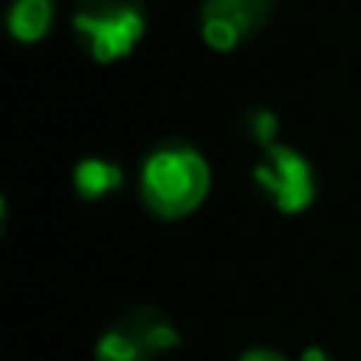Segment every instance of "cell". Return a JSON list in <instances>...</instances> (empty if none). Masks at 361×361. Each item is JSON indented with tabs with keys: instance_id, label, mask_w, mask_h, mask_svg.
Here are the masks:
<instances>
[{
	"instance_id": "cell-7",
	"label": "cell",
	"mask_w": 361,
	"mask_h": 361,
	"mask_svg": "<svg viewBox=\"0 0 361 361\" xmlns=\"http://www.w3.org/2000/svg\"><path fill=\"white\" fill-rule=\"evenodd\" d=\"M121 184H124V171L111 159L89 156L82 162H76L73 169V187L82 200H102L108 193L121 190Z\"/></svg>"
},
{
	"instance_id": "cell-8",
	"label": "cell",
	"mask_w": 361,
	"mask_h": 361,
	"mask_svg": "<svg viewBox=\"0 0 361 361\" xmlns=\"http://www.w3.org/2000/svg\"><path fill=\"white\" fill-rule=\"evenodd\" d=\"M241 133L260 149H269V146H276V137H279V118L269 108H247L241 114Z\"/></svg>"
},
{
	"instance_id": "cell-10",
	"label": "cell",
	"mask_w": 361,
	"mask_h": 361,
	"mask_svg": "<svg viewBox=\"0 0 361 361\" xmlns=\"http://www.w3.org/2000/svg\"><path fill=\"white\" fill-rule=\"evenodd\" d=\"M301 361H330V352L320 349V345H307V349L301 352Z\"/></svg>"
},
{
	"instance_id": "cell-2",
	"label": "cell",
	"mask_w": 361,
	"mask_h": 361,
	"mask_svg": "<svg viewBox=\"0 0 361 361\" xmlns=\"http://www.w3.org/2000/svg\"><path fill=\"white\" fill-rule=\"evenodd\" d=\"M73 32L82 38L92 61H121L146 35V6L143 0H80Z\"/></svg>"
},
{
	"instance_id": "cell-3",
	"label": "cell",
	"mask_w": 361,
	"mask_h": 361,
	"mask_svg": "<svg viewBox=\"0 0 361 361\" xmlns=\"http://www.w3.org/2000/svg\"><path fill=\"white\" fill-rule=\"evenodd\" d=\"M180 343L175 324L159 307L137 305L124 311L95 345L99 361H149Z\"/></svg>"
},
{
	"instance_id": "cell-9",
	"label": "cell",
	"mask_w": 361,
	"mask_h": 361,
	"mask_svg": "<svg viewBox=\"0 0 361 361\" xmlns=\"http://www.w3.org/2000/svg\"><path fill=\"white\" fill-rule=\"evenodd\" d=\"M238 361H288V358L279 355V352H273V349H250V352H244Z\"/></svg>"
},
{
	"instance_id": "cell-4",
	"label": "cell",
	"mask_w": 361,
	"mask_h": 361,
	"mask_svg": "<svg viewBox=\"0 0 361 361\" xmlns=\"http://www.w3.org/2000/svg\"><path fill=\"white\" fill-rule=\"evenodd\" d=\"M254 180L286 216L305 212L317 197V178L311 162L286 143H276L260 152L254 165Z\"/></svg>"
},
{
	"instance_id": "cell-1",
	"label": "cell",
	"mask_w": 361,
	"mask_h": 361,
	"mask_svg": "<svg viewBox=\"0 0 361 361\" xmlns=\"http://www.w3.org/2000/svg\"><path fill=\"white\" fill-rule=\"evenodd\" d=\"M209 162L190 143H162L140 169V197L159 219L190 216L209 193Z\"/></svg>"
},
{
	"instance_id": "cell-6",
	"label": "cell",
	"mask_w": 361,
	"mask_h": 361,
	"mask_svg": "<svg viewBox=\"0 0 361 361\" xmlns=\"http://www.w3.org/2000/svg\"><path fill=\"white\" fill-rule=\"evenodd\" d=\"M51 19H54L51 0H13L10 10H6V29L16 42L32 44L48 35Z\"/></svg>"
},
{
	"instance_id": "cell-5",
	"label": "cell",
	"mask_w": 361,
	"mask_h": 361,
	"mask_svg": "<svg viewBox=\"0 0 361 361\" xmlns=\"http://www.w3.org/2000/svg\"><path fill=\"white\" fill-rule=\"evenodd\" d=\"M279 10V0H206L200 10L203 42L219 54L241 48Z\"/></svg>"
}]
</instances>
